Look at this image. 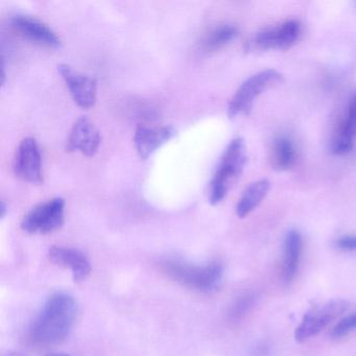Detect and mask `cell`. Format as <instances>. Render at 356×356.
Returning <instances> with one entry per match:
<instances>
[{
  "label": "cell",
  "instance_id": "obj_1",
  "mask_svg": "<svg viewBox=\"0 0 356 356\" xmlns=\"http://www.w3.org/2000/svg\"><path fill=\"white\" fill-rule=\"evenodd\" d=\"M76 316L74 298L65 293H54L31 325V339L43 347L62 343L72 331Z\"/></svg>",
  "mask_w": 356,
  "mask_h": 356
},
{
  "label": "cell",
  "instance_id": "obj_2",
  "mask_svg": "<svg viewBox=\"0 0 356 356\" xmlns=\"http://www.w3.org/2000/svg\"><path fill=\"white\" fill-rule=\"evenodd\" d=\"M247 161L245 141L237 137L225 149L208 187V200L218 205L226 197L231 185L238 178Z\"/></svg>",
  "mask_w": 356,
  "mask_h": 356
},
{
  "label": "cell",
  "instance_id": "obj_3",
  "mask_svg": "<svg viewBox=\"0 0 356 356\" xmlns=\"http://www.w3.org/2000/svg\"><path fill=\"white\" fill-rule=\"evenodd\" d=\"M164 272L172 280L200 291H213L222 278V266L216 262L197 266L172 260L164 264Z\"/></svg>",
  "mask_w": 356,
  "mask_h": 356
},
{
  "label": "cell",
  "instance_id": "obj_4",
  "mask_svg": "<svg viewBox=\"0 0 356 356\" xmlns=\"http://www.w3.org/2000/svg\"><path fill=\"white\" fill-rule=\"evenodd\" d=\"M283 76L276 70H264L248 78L237 89L228 105L230 118L245 113L251 109L254 101L264 91L282 80Z\"/></svg>",
  "mask_w": 356,
  "mask_h": 356
},
{
  "label": "cell",
  "instance_id": "obj_5",
  "mask_svg": "<svg viewBox=\"0 0 356 356\" xmlns=\"http://www.w3.org/2000/svg\"><path fill=\"white\" fill-rule=\"evenodd\" d=\"M65 201L54 197L35 206L24 216L22 228L30 234H49L59 230L64 224Z\"/></svg>",
  "mask_w": 356,
  "mask_h": 356
},
{
  "label": "cell",
  "instance_id": "obj_6",
  "mask_svg": "<svg viewBox=\"0 0 356 356\" xmlns=\"http://www.w3.org/2000/svg\"><path fill=\"white\" fill-rule=\"evenodd\" d=\"M347 308V302L341 299L331 300L323 305L312 307L304 316L300 326L296 329V341H304L316 337L325 327L339 318Z\"/></svg>",
  "mask_w": 356,
  "mask_h": 356
},
{
  "label": "cell",
  "instance_id": "obj_7",
  "mask_svg": "<svg viewBox=\"0 0 356 356\" xmlns=\"http://www.w3.org/2000/svg\"><path fill=\"white\" fill-rule=\"evenodd\" d=\"M14 172L17 178L38 184L43 181L42 157L36 139L26 137L18 145L14 158Z\"/></svg>",
  "mask_w": 356,
  "mask_h": 356
},
{
  "label": "cell",
  "instance_id": "obj_8",
  "mask_svg": "<svg viewBox=\"0 0 356 356\" xmlns=\"http://www.w3.org/2000/svg\"><path fill=\"white\" fill-rule=\"evenodd\" d=\"M301 32L302 24L299 20H285L278 26L258 32L251 44L259 49H287L297 42Z\"/></svg>",
  "mask_w": 356,
  "mask_h": 356
},
{
  "label": "cell",
  "instance_id": "obj_9",
  "mask_svg": "<svg viewBox=\"0 0 356 356\" xmlns=\"http://www.w3.org/2000/svg\"><path fill=\"white\" fill-rule=\"evenodd\" d=\"M58 72L79 107L89 109L95 106L97 90V82L95 78L72 70L67 64L58 65Z\"/></svg>",
  "mask_w": 356,
  "mask_h": 356
},
{
  "label": "cell",
  "instance_id": "obj_10",
  "mask_svg": "<svg viewBox=\"0 0 356 356\" xmlns=\"http://www.w3.org/2000/svg\"><path fill=\"white\" fill-rule=\"evenodd\" d=\"M12 26L22 37L42 47L58 49L61 40L55 32L44 22L32 16L18 14L11 19Z\"/></svg>",
  "mask_w": 356,
  "mask_h": 356
},
{
  "label": "cell",
  "instance_id": "obj_11",
  "mask_svg": "<svg viewBox=\"0 0 356 356\" xmlns=\"http://www.w3.org/2000/svg\"><path fill=\"white\" fill-rule=\"evenodd\" d=\"M102 137L95 124L87 118L74 122L66 141V151L80 152L87 157H92L99 151Z\"/></svg>",
  "mask_w": 356,
  "mask_h": 356
},
{
  "label": "cell",
  "instance_id": "obj_12",
  "mask_svg": "<svg viewBox=\"0 0 356 356\" xmlns=\"http://www.w3.org/2000/svg\"><path fill=\"white\" fill-rule=\"evenodd\" d=\"M175 135L176 130L172 126L149 128L139 124L135 130V149L143 159H147L159 147L170 141Z\"/></svg>",
  "mask_w": 356,
  "mask_h": 356
},
{
  "label": "cell",
  "instance_id": "obj_13",
  "mask_svg": "<svg viewBox=\"0 0 356 356\" xmlns=\"http://www.w3.org/2000/svg\"><path fill=\"white\" fill-rule=\"evenodd\" d=\"M49 258L57 266L68 268L72 272L74 281L85 280L90 274V261L80 250L53 247L49 249Z\"/></svg>",
  "mask_w": 356,
  "mask_h": 356
},
{
  "label": "cell",
  "instance_id": "obj_14",
  "mask_svg": "<svg viewBox=\"0 0 356 356\" xmlns=\"http://www.w3.org/2000/svg\"><path fill=\"white\" fill-rule=\"evenodd\" d=\"M356 140V91L350 97L347 109L332 139L331 149L337 155L349 153Z\"/></svg>",
  "mask_w": 356,
  "mask_h": 356
},
{
  "label": "cell",
  "instance_id": "obj_15",
  "mask_svg": "<svg viewBox=\"0 0 356 356\" xmlns=\"http://www.w3.org/2000/svg\"><path fill=\"white\" fill-rule=\"evenodd\" d=\"M302 254V236L299 231L286 233L283 245L282 277L285 283H291L297 274Z\"/></svg>",
  "mask_w": 356,
  "mask_h": 356
},
{
  "label": "cell",
  "instance_id": "obj_16",
  "mask_svg": "<svg viewBox=\"0 0 356 356\" xmlns=\"http://www.w3.org/2000/svg\"><path fill=\"white\" fill-rule=\"evenodd\" d=\"M270 182L266 179L252 183L239 199L236 205V214L238 218H243L249 216L253 210L259 206L270 191Z\"/></svg>",
  "mask_w": 356,
  "mask_h": 356
},
{
  "label": "cell",
  "instance_id": "obj_17",
  "mask_svg": "<svg viewBox=\"0 0 356 356\" xmlns=\"http://www.w3.org/2000/svg\"><path fill=\"white\" fill-rule=\"evenodd\" d=\"M297 149L295 143L285 135L277 137L273 143L272 164L276 170H287L295 165Z\"/></svg>",
  "mask_w": 356,
  "mask_h": 356
},
{
  "label": "cell",
  "instance_id": "obj_18",
  "mask_svg": "<svg viewBox=\"0 0 356 356\" xmlns=\"http://www.w3.org/2000/svg\"><path fill=\"white\" fill-rule=\"evenodd\" d=\"M238 32H237L236 26L233 24H218L205 35L202 41V47L207 51H216L234 40Z\"/></svg>",
  "mask_w": 356,
  "mask_h": 356
},
{
  "label": "cell",
  "instance_id": "obj_19",
  "mask_svg": "<svg viewBox=\"0 0 356 356\" xmlns=\"http://www.w3.org/2000/svg\"><path fill=\"white\" fill-rule=\"evenodd\" d=\"M356 329V312L346 316L337 323L332 331V337L335 339L345 337Z\"/></svg>",
  "mask_w": 356,
  "mask_h": 356
},
{
  "label": "cell",
  "instance_id": "obj_20",
  "mask_svg": "<svg viewBox=\"0 0 356 356\" xmlns=\"http://www.w3.org/2000/svg\"><path fill=\"white\" fill-rule=\"evenodd\" d=\"M337 245L339 249L356 251V235H354V236L341 237L337 241Z\"/></svg>",
  "mask_w": 356,
  "mask_h": 356
},
{
  "label": "cell",
  "instance_id": "obj_21",
  "mask_svg": "<svg viewBox=\"0 0 356 356\" xmlns=\"http://www.w3.org/2000/svg\"><path fill=\"white\" fill-rule=\"evenodd\" d=\"M252 304V298L248 297L247 299H243L239 302L238 305L234 307V314H241L245 312L248 307Z\"/></svg>",
  "mask_w": 356,
  "mask_h": 356
},
{
  "label": "cell",
  "instance_id": "obj_22",
  "mask_svg": "<svg viewBox=\"0 0 356 356\" xmlns=\"http://www.w3.org/2000/svg\"><path fill=\"white\" fill-rule=\"evenodd\" d=\"M7 205H6L5 202H1L0 204V216H1V218H5L6 214H7Z\"/></svg>",
  "mask_w": 356,
  "mask_h": 356
},
{
  "label": "cell",
  "instance_id": "obj_23",
  "mask_svg": "<svg viewBox=\"0 0 356 356\" xmlns=\"http://www.w3.org/2000/svg\"><path fill=\"white\" fill-rule=\"evenodd\" d=\"M47 356H70L65 353H49Z\"/></svg>",
  "mask_w": 356,
  "mask_h": 356
},
{
  "label": "cell",
  "instance_id": "obj_24",
  "mask_svg": "<svg viewBox=\"0 0 356 356\" xmlns=\"http://www.w3.org/2000/svg\"><path fill=\"white\" fill-rule=\"evenodd\" d=\"M7 356H24L22 354L19 353H12V354H8Z\"/></svg>",
  "mask_w": 356,
  "mask_h": 356
}]
</instances>
